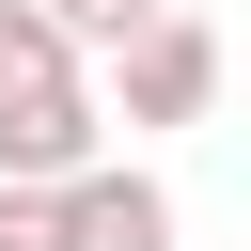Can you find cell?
Wrapping results in <instances>:
<instances>
[{"label": "cell", "mask_w": 251, "mask_h": 251, "mask_svg": "<svg viewBox=\"0 0 251 251\" xmlns=\"http://www.w3.org/2000/svg\"><path fill=\"white\" fill-rule=\"evenodd\" d=\"M110 94H126V126H204V94H220V31L157 0V16L110 47Z\"/></svg>", "instance_id": "6da1fadb"}, {"label": "cell", "mask_w": 251, "mask_h": 251, "mask_svg": "<svg viewBox=\"0 0 251 251\" xmlns=\"http://www.w3.org/2000/svg\"><path fill=\"white\" fill-rule=\"evenodd\" d=\"M94 141H110V110L63 78V94H16L0 110V188H63V173H94Z\"/></svg>", "instance_id": "7a4b0ae2"}, {"label": "cell", "mask_w": 251, "mask_h": 251, "mask_svg": "<svg viewBox=\"0 0 251 251\" xmlns=\"http://www.w3.org/2000/svg\"><path fill=\"white\" fill-rule=\"evenodd\" d=\"M63 251H173V188L157 173H63Z\"/></svg>", "instance_id": "3957f363"}, {"label": "cell", "mask_w": 251, "mask_h": 251, "mask_svg": "<svg viewBox=\"0 0 251 251\" xmlns=\"http://www.w3.org/2000/svg\"><path fill=\"white\" fill-rule=\"evenodd\" d=\"M63 78H78L63 16H47V0H0V110H16V94H63Z\"/></svg>", "instance_id": "277c9868"}, {"label": "cell", "mask_w": 251, "mask_h": 251, "mask_svg": "<svg viewBox=\"0 0 251 251\" xmlns=\"http://www.w3.org/2000/svg\"><path fill=\"white\" fill-rule=\"evenodd\" d=\"M0 251H63V188H0Z\"/></svg>", "instance_id": "5b68a950"}, {"label": "cell", "mask_w": 251, "mask_h": 251, "mask_svg": "<svg viewBox=\"0 0 251 251\" xmlns=\"http://www.w3.org/2000/svg\"><path fill=\"white\" fill-rule=\"evenodd\" d=\"M47 16H63V47H126V31L157 16V0H47Z\"/></svg>", "instance_id": "8992f818"}]
</instances>
